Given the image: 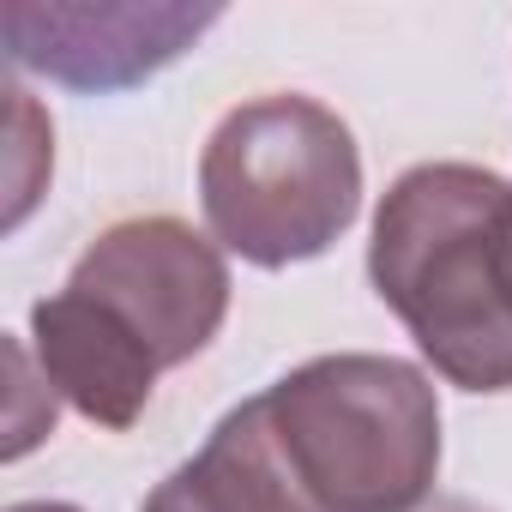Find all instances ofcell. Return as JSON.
Instances as JSON below:
<instances>
[{
  "label": "cell",
  "instance_id": "1",
  "mask_svg": "<svg viewBox=\"0 0 512 512\" xmlns=\"http://www.w3.org/2000/svg\"><path fill=\"white\" fill-rule=\"evenodd\" d=\"M193 464L229 512H422L440 476V398L416 362L314 356L235 404Z\"/></svg>",
  "mask_w": 512,
  "mask_h": 512
},
{
  "label": "cell",
  "instance_id": "2",
  "mask_svg": "<svg viewBox=\"0 0 512 512\" xmlns=\"http://www.w3.org/2000/svg\"><path fill=\"white\" fill-rule=\"evenodd\" d=\"M512 181L476 163L404 169L368 241V284L428 368L464 392H512Z\"/></svg>",
  "mask_w": 512,
  "mask_h": 512
},
{
  "label": "cell",
  "instance_id": "3",
  "mask_svg": "<svg viewBox=\"0 0 512 512\" xmlns=\"http://www.w3.org/2000/svg\"><path fill=\"white\" fill-rule=\"evenodd\" d=\"M199 205L211 241L260 272L320 260L362 211L356 133L314 97H253L211 127Z\"/></svg>",
  "mask_w": 512,
  "mask_h": 512
},
{
  "label": "cell",
  "instance_id": "4",
  "mask_svg": "<svg viewBox=\"0 0 512 512\" xmlns=\"http://www.w3.org/2000/svg\"><path fill=\"white\" fill-rule=\"evenodd\" d=\"M67 290L97 302L127 338H139L157 356V368L193 362L229 314L223 253L181 217L109 223L79 253Z\"/></svg>",
  "mask_w": 512,
  "mask_h": 512
},
{
  "label": "cell",
  "instance_id": "5",
  "mask_svg": "<svg viewBox=\"0 0 512 512\" xmlns=\"http://www.w3.org/2000/svg\"><path fill=\"white\" fill-rule=\"evenodd\" d=\"M217 19L223 7H181V0H7L0 43L13 67L37 79L109 97L163 73Z\"/></svg>",
  "mask_w": 512,
  "mask_h": 512
},
{
  "label": "cell",
  "instance_id": "6",
  "mask_svg": "<svg viewBox=\"0 0 512 512\" xmlns=\"http://www.w3.org/2000/svg\"><path fill=\"white\" fill-rule=\"evenodd\" d=\"M31 344H37V368L49 380V398H67L85 422L121 434L145 416L151 392H157V356L127 338L97 302L61 290L43 296L31 308Z\"/></svg>",
  "mask_w": 512,
  "mask_h": 512
},
{
  "label": "cell",
  "instance_id": "7",
  "mask_svg": "<svg viewBox=\"0 0 512 512\" xmlns=\"http://www.w3.org/2000/svg\"><path fill=\"white\" fill-rule=\"evenodd\" d=\"M139 512H229V500L199 476V464L187 458L181 470H169L151 494H145V506Z\"/></svg>",
  "mask_w": 512,
  "mask_h": 512
},
{
  "label": "cell",
  "instance_id": "8",
  "mask_svg": "<svg viewBox=\"0 0 512 512\" xmlns=\"http://www.w3.org/2000/svg\"><path fill=\"white\" fill-rule=\"evenodd\" d=\"M7 512H79V506H67V500H19Z\"/></svg>",
  "mask_w": 512,
  "mask_h": 512
},
{
  "label": "cell",
  "instance_id": "9",
  "mask_svg": "<svg viewBox=\"0 0 512 512\" xmlns=\"http://www.w3.org/2000/svg\"><path fill=\"white\" fill-rule=\"evenodd\" d=\"M434 512H488V506H476V500H434Z\"/></svg>",
  "mask_w": 512,
  "mask_h": 512
},
{
  "label": "cell",
  "instance_id": "10",
  "mask_svg": "<svg viewBox=\"0 0 512 512\" xmlns=\"http://www.w3.org/2000/svg\"><path fill=\"white\" fill-rule=\"evenodd\" d=\"M506 260H512V205H506Z\"/></svg>",
  "mask_w": 512,
  "mask_h": 512
}]
</instances>
